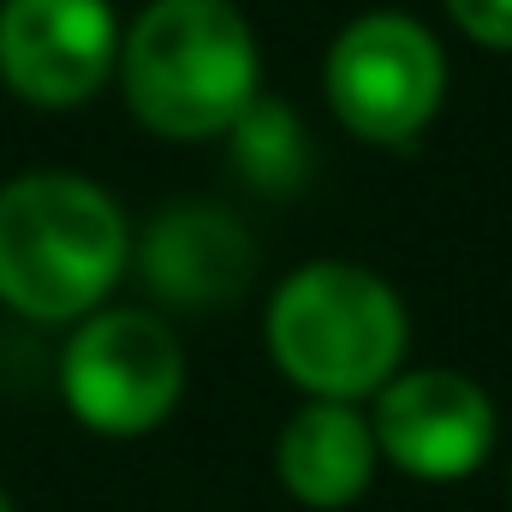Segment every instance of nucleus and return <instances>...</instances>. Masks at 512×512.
I'll list each match as a JSON object with an SVG mask.
<instances>
[{"mask_svg": "<svg viewBox=\"0 0 512 512\" xmlns=\"http://www.w3.org/2000/svg\"><path fill=\"white\" fill-rule=\"evenodd\" d=\"M131 268L126 209L66 167H36L0 185V304L24 322H84Z\"/></svg>", "mask_w": 512, "mask_h": 512, "instance_id": "1", "label": "nucleus"}, {"mask_svg": "<svg viewBox=\"0 0 512 512\" xmlns=\"http://www.w3.org/2000/svg\"><path fill=\"white\" fill-rule=\"evenodd\" d=\"M262 346L304 399L364 405L405 370L411 310L370 262L310 256L268 292Z\"/></svg>", "mask_w": 512, "mask_h": 512, "instance_id": "2", "label": "nucleus"}, {"mask_svg": "<svg viewBox=\"0 0 512 512\" xmlns=\"http://www.w3.org/2000/svg\"><path fill=\"white\" fill-rule=\"evenodd\" d=\"M131 120L167 143H209L262 96V48L239 0H149L120 36Z\"/></svg>", "mask_w": 512, "mask_h": 512, "instance_id": "3", "label": "nucleus"}, {"mask_svg": "<svg viewBox=\"0 0 512 512\" xmlns=\"http://www.w3.org/2000/svg\"><path fill=\"white\" fill-rule=\"evenodd\" d=\"M322 90L328 114L346 137L399 149L423 137L447 102V54L435 30L399 6H376L340 24V36L322 54Z\"/></svg>", "mask_w": 512, "mask_h": 512, "instance_id": "4", "label": "nucleus"}, {"mask_svg": "<svg viewBox=\"0 0 512 512\" xmlns=\"http://www.w3.org/2000/svg\"><path fill=\"white\" fill-rule=\"evenodd\" d=\"M60 399L90 435L137 441L179 411L185 346L167 316L137 304H102L72 322V340L60 352Z\"/></svg>", "mask_w": 512, "mask_h": 512, "instance_id": "5", "label": "nucleus"}, {"mask_svg": "<svg viewBox=\"0 0 512 512\" xmlns=\"http://www.w3.org/2000/svg\"><path fill=\"white\" fill-rule=\"evenodd\" d=\"M376 453L411 483H465L489 465L501 441V411L489 387L453 364H405L370 399Z\"/></svg>", "mask_w": 512, "mask_h": 512, "instance_id": "6", "label": "nucleus"}, {"mask_svg": "<svg viewBox=\"0 0 512 512\" xmlns=\"http://www.w3.org/2000/svg\"><path fill=\"white\" fill-rule=\"evenodd\" d=\"M108 0H0V84L30 108H84L120 72Z\"/></svg>", "mask_w": 512, "mask_h": 512, "instance_id": "7", "label": "nucleus"}, {"mask_svg": "<svg viewBox=\"0 0 512 512\" xmlns=\"http://www.w3.org/2000/svg\"><path fill=\"white\" fill-rule=\"evenodd\" d=\"M131 262H137L143 286L161 304L221 310V304L251 292L262 251H256L251 227L233 209H221V203H167L131 239Z\"/></svg>", "mask_w": 512, "mask_h": 512, "instance_id": "8", "label": "nucleus"}, {"mask_svg": "<svg viewBox=\"0 0 512 512\" xmlns=\"http://www.w3.org/2000/svg\"><path fill=\"white\" fill-rule=\"evenodd\" d=\"M376 429L364 405L304 399L274 435V477L304 512H346L376 483Z\"/></svg>", "mask_w": 512, "mask_h": 512, "instance_id": "9", "label": "nucleus"}, {"mask_svg": "<svg viewBox=\"0 0 512 512\" xmlns=\"http://www.w3.org/2000/svg\"><path fill=\"white\" fill-rule=\"evenodd\" d=\"M227 143H233V167L262 197H286L310 179V131L298 120V108L286 102L256 96L239 114V126L227 131Z\"/></svg>", "mask_w": 512, "mask_h": 512, "instance_id": "10", "label": "nucleus"}, {"mask_svg": "<svg viewBox=\"0 0 512 512\" xmlns=\"http://www.w3.org/2000/svg\"><path fill=\"white\" fill-rule=\"evenodd\" d=\"M453 30L483 48V54H512V0H441Z\"/></svg>", "mask_w": 512, "mask_h": 512, "instance_id": "11", "label": "nucleus"}, {"mask_svg": "<svg viewBox=\"0 0 512 512\" xmlns=\"http://www.w3.org/2000/svg\"><path fill=\"white\" fill-rule=\"evenodd\" d=\"M0 512H18V507H12V495H6V489H0Z\"/></svg>", "mask_w": 512, "mask_h": 512, "instance_id": "12", "label": "nucleus"}]
</instances>
